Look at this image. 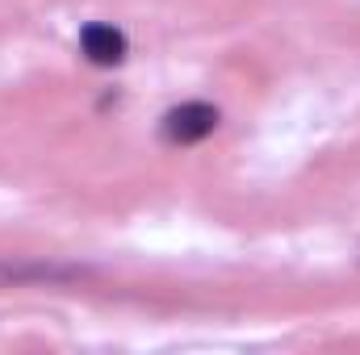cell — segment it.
<instances>
[{
  "mask_svg": "<svg viewBox=\"0 0 360 355\" xmlns=\"http://www.w3.org/2000/svg\"><path fill=\"white\" fill-rule=\"evenodd\" d=\"M218 121H222V113L214 109V105H205V100H184L176 109H168L164 113V138L172 142V147H193V142H205L214 130H218Z\"/></svg>",
  "mask_w": 360,
  "mask_h": 355,
  "instance_id": "obj_1",
  "label": "cell"
},
{
  "mask_svg": "<svg viewBox=\"0 0 360 355\" xmlns=\"http://www.w3.org/2000/svg\"><path fill=\"white\" fill-rule=\"evenodd\" d=\"M80 51H84V59L96 63V67H117L122 59H126V51H130V42H126V34L117 29V25H105V21H92L80 29Z\"/></svg>",
  "mask_w": 360,
  "mask_h": 355,
  "instance_id": "obj_2",
  "label": "cell"
},
{
  "mask_svg": "<svg viewBox=\"0 0 360 355\" xmlns=\"http://www.w3.org/2000/svg\"><path fill=\"white\" fill-rule=\"evenodd\" d=\"M84 267L38 264V260H0V284H34V280H76Z\"/></svg>",
  "mask_w": 360,
  "mask_h": 355,
  "instance_id": "obj_3",
  "label": "cell"
}]
</instances>
